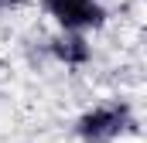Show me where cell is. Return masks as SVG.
<instances>
[{"label":"cell","instance_id":"cell-1","mask_svg":"<svg viewBox=\"0 0 147 143\" xmlns=\"http://www.w3.org/2000/svg\"><path fill=\"white\" fill-rule=\"evenodd\" d=\"M45 10L58 21L62 31H89V27H103L106 21L99 0H45Z\"/></svg>","mask_w":147,"mask_h":143},{"label":"cell","instance_id":"cell-2","mask_svg":"<svg viewBox=\"0 0 147 143\" xmlns=\"http://www.w3.org/2000/svg\"><path fill=\"white\" fill-rule=\"evenodd\" d=\"M127 123H130L127 106H99L79 119V136L86 143H110L127 130Z\"/></svg>","mask_w":147,"mask_h":143},{"label":"cell","instance_id":"cell-3","mask_svg":"<svg viewBox=\"0 0 147 143\" xmlns=\"http://www.w3.org/2000/svg\"><path fill=\"white\" fill-rule=\"evenodd\" d=\"M51 48H55L58 61H65V65H86V61H89V44H86L82 31H65V34H58Z\"/></svg>","mask_w":147,"mask_h":143}]
</instances>
